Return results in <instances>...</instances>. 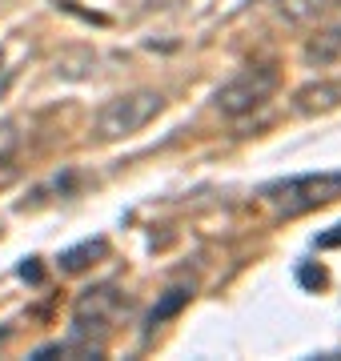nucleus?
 <instances>
[{
    "instance_id": "nucleus-1",
    "label": "nucleus",
    "mask_w": 341,
    "mask_h": 361,
    "mask_svg": "<svg viewBox=\"0 0 341 361\" xmlns=\"http://www.w3.org/2000/svg\"><path fill=\"white\" fill-rule=\"evenodd\" d=\"M125 310H129V301H125L117 285H92L77 297V305H73V341L80 345V357H105V341Z\"/></svg>"
},
{
    "instance_id": "nucleus-2",
    "label": "nucleus",
    "mask_w": 341,
    "mask_h": 361,
    "mask_svg": "<svg viewBox=\"0 0 341 361\" xmlns=\"http://www.w3.org/2000/svg\"><path fill=\"white\" fill-rule=\"evenodd\" d=\"M165 113V97L157 89H132L113 97L108 104H101V113L92 121V137L101 145L125 141V137H137L141 129H149L157 116Z\"/></svg>"
},
{
    "instance_id": "nucleus-3",
    "label": "nucleus",
    "mask_w": 341,
    "mask_h": 361,
    "mask_svg": "<svg viewBox=\"0 0 341 361\" xmlns=\"http://www.w3.org/2000/svg\"><path fill=\"white\" fill-rule=\"evenodd\" d=\"M261 197L281 213V217H302L314 209H326L341 201V173H302V177H285L265 185Z\"/></svg>"
},
{
    "instance_id": "nucleus-4",
    "label": "nucleus",
    "mask_w": 341,
    "mask_h": 361,
    "mask_svg": "<svg viewBox=\"0 0 341 361\" xmlns=\"http://www.w3.org/2000/svg\"><path fill=\"white\" fill-rule=\"evenodd\" d=\"M277 85H281V68H277L273 61H257V65L237 68L233 77L213 92V104H217L225 116H249V113H257V109H265V104L273 101Z\"/></svg>"
},
{
    "instance_id": "nucleus-5",
    "label": "nucleus",
    "mask_w": 341,
    "mask_h": 361,
    "mask_svg": "<svg viewBox=\"0 0 341 361\" xmlns=\"http://www.w3.org/2000/svg\"><path fill=\"white\" fill-rule=\"evenodd\" d=\"M341 104V80H314V85H302L293 92V109L302 116H314V113H329Z\"/></svg>"
},
{
    "instance_id": "nucleus-6",
    "label": "nucleus",
    "mask_w": 341,
    "mask_h": 361,
    "mask_svg": "<svg viewBox=\"0 0 341 361\" xmlns=\"http://www.w3.org/2000/svg\"><path fill=\"white\" fill-rule=\"evenodd\" d=\"M105 253H108V241H105V237H89V241H80V245H73V249H65V253H61V273L89 269V265H97Z\"/></svg>"
},
{
    "instance_id": "nucleus-7",
    "label": "nucleus",
    "mask_w": 341,
    "mask_h": 361,
    "mask_svg": "<svg viewBox=\"0 0 341 361\" xmlns=\"http://www.w3.org/2000/svg\"><path fill=\"white\" fill-rule=\"evenodd\" d=\"M273 4L285 25H314L321 13L333 8V0H273Z\"/></svg>"
},
{
    "instance_id": "nucleus-8",
    "label": "nucleus",
    "mask_w": 341,
    "mask_h": 361,
    "mask_svg": "<svg viewBox=\"0 0 341 361\" xmlns=\"http://www.w3.org/2000/svg\"><path fill=\"white\" fill-rule=\"evenodd\" d=\"M305 61L309 65H333V61H341V25L309 40L305 44Z\"/></svg>"
},
{
    "instance_id": "nucleus-9",
    "label": "nucleus",
    "mask_w": 341,
    "mask_h": 361,
    "mask_svg": "<svg viewBox=\"0 0 341 361\" xmlns=\"http://www.w3.org/2000/svg\"><path fill=\"white\" fill-rule=\"evenodd\" d=\"M189 297H193V289H185V285H177V289H169V293L161 297L157 305L149 310V329H157V325H165L169 317H177V313L189 305Z\"/></svg>"
},
{
    "instance_id": "nucleus-10",
    "label": "nucleus",
    "mask_w": 341,
    "mask_h": 361,
    "mask_svg": "<svg viewBox=\"0 0 341 361\" xmlns=\"http://www.w3.org/2000/svg\"><path fill=\"white\" fill-rule=\"evenodd\" d=\"M13 80H16V65L8 61V52L0 49V97L8 92V85H13Z\"/></svg>"
},
{
    "instance_id": "nucleus-11",
    "label": "nucleus",
    "mask_w": 341,
    "mask_h": 361,
    "mask_svg": "<svg viewBox=\"0 0 341 361\" xmlns=\"http://www.w3.org/2000/svg\"><path fill=\"white\" fill-rule=\"evenodd\" d=\"M297 277H302V285H326V269L321 265H302Z\"/></svg>"
},
{
    "instance_id": "nucleus-12",
    "label": "nucleus",
    "mask_w": 341,
    "mask_h": 361,
    "mask_svg": "<svg viewBox=\"0 0 341 361\" xmlns=\"http://www.w3.org/2000/svg\"><path fill=\"white\" fill-rule=\"evenodd\" d=\"M20 277L37 285L40 277H44V273H40V257H25V265H20Z\"/></svg>"
},
{
    "instance_id": "nucleus-13",
    "label": "nucleus",
    "mask_w": 341,
    "mask_h": 361,
    "mask_svg": "<svg viewBox=\"0 0 341 361\" xmlns=\"http://www.w3.org/2000/svg\"><path fill=\"white\" fill-rule=\"evenodd\" d=\"M13 177H16V165H13V157H8V153H0V189H4V185H8Z\"/></svg>"
},
{
    "instance_id": "nucleus-14",
    "label": "nucleus",
    "mask_w": 341,
    "mask_h": 361,
    "mask_svg": "<svg viewBox=\"0 0 341 361\" xmlns=\"http://www.w3.org/2000/svg\"><path fill=\"white\" fill-rule=\"evenodd\" d=\"M337 245H341V225H333V233L317 237V249H337Z\"/></svg>"
},
{
    "instance_id": "nucleus-15",
    "label": "nucleus",
    "mask_w": 341,
    "mask_h": 361,
    "mask_svg": "<svg viewBox=\"0 0 341 361\" xmlns=\"http://www.w3.org/2000/svg\"><path fill=\"white\" fill-rule=\"evenodd\" d=\"M8 341H13V325L4 322V325H0V349L8 345Z\"/></svg>"
}]
</instances>
